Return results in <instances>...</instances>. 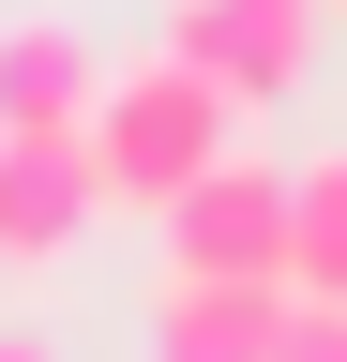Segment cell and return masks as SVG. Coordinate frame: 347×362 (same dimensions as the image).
<instances>
[{"instance_id": "6da1fadb", "label": "cell", "mask_w": 347, "mask_h": 362, "mask_svg": "<svg viewBox=\"0 0 347 362\" xmlns=\"http://www.w3.org/2000/svg\"><path fill=\"white\" fill-rule=\"evenodd\" d=\"M76 151H91V197L166 211L196 166H227V151H242V106H227L211 76H182V61H136V76H106V90H91Z\"/></svg>"}, {"instance_id": "7a4b0ae2", "label": "cell", "mask_w": 347, "mask_h": 362, "mask_svg": "<svg viewBox=\"0 0 347 362\" xmlns=\"http://www.w3.org/2000/svg\"><path fill=\"white\" fill-rule=\"evenodd\" d=\"M166 272L182 287H287V166H196L182 197H166Z\"/></svg>"}, {"instance_id": "3957f363", "label": "cell", "mask_w": 347, "mask_h": 362, "mask_svg": "<svg viewBox=\"0 0 347 362\" xmlns=\"http://www.w3.org/2000/svg\"><path fill=\"white\" fill-rule=\"evenodd\" d=\"M166 61L211 76L227 106H287L317 61V0H166Z\"/></svg>"}, {"instance_id": "277c9868", "label": "cell", "mask_w": 347, "mask_h": 362, "mask_svg": "<svg viewBox=\"0 0 347 362\" xmlns=\"http://www.w3.org/2000/svg\"><path fill=\"white\" fill-rule=\"evenodd\" d=\"M91 151L76 136H0V257L16 272H46V257H76L91 242Z\"/></svg>"}, {"instance_id": "5b68a950", "label": "cell", "mask_w": 347, "mask_h": 362, "mask_svg": "<svg viewBox=\"0 0 347 362\" xmlns=\"http://www.w3.org/2000/svg\"><path fill=\"white\" fill-rule=\"evenodd\" d=\"M287 332V287H182L166 272V302H151V362H272Z\"/></svg>"}, {"instance_id": "8992f818", "label": "cell", "mask_w": 347, "mask_h": 362, "mask_svg": "<svg viewBox=\"0 0 347 362\" xmlns=\"http://www.w3.org/2000/svg\"><path fill=\"white\" fill-rule=\"evenodd\" d=\"M91 45H76V30H46V16H30V30H0V136H76V121H91Z\"/></svg>"}, {"instance_id": "52a82bcc", "label": "cell", "mask_w": 347, "mask_h": 362, "mask_svg": "<svg viewBox=\"0 0 347 362\" xmlns=\"http://www.w3.org/2000/svg\"><path fill=\"white\" fill-rule=\"evenodd\" d=\"M287 302H347V151L287 166Z\"/></svg>"}, {"instance_id": "ba28073f", "label": "cell", "mask_w": 347, "mask_h": 362, "mask_svg": "<svg viewBox=\"0 0 347 362\" xmlns=\"http://www.w3.org/2000/svg\"><path fill=\"white\" fill-rule=\"evenodd\" d=\"M272 362H347V302H287V332H272Z\"/></svg>"}, {"instance_id": "9c48e42d", "label": "cell", "mask_w": 347, "mask_h": 362, "mask_svg": "<svg viewBox=\"0 0 347 362\" xmlns=\"http://www.w3.org/2000/svg\"><path fill=\"white\" fill-rule=\"evenodd\" d=\"M0 362H46V347H30V332H0Z\"/></svg>"}]
</instances>
